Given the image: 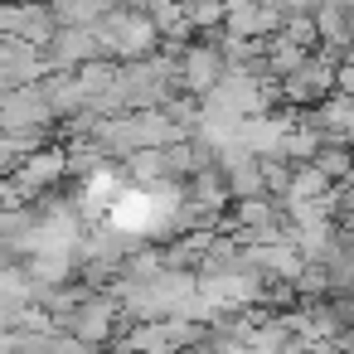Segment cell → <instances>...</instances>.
Segmentation results:
<instances>
[{"label": "cell", "instance_id": "cell-1", "mask_svg": "<svg viewBox=\"0 0 354 354\" xmlns=\"http://www.w3.org/2000/svg\"><path fill=\"white\" fill-rule=\"evenodd\" d=\"M49 97L44 88H15L0 97V127H6V136H20V131H39L49 122Z\"/></svg>", "mask_w": 354, "mask_h": 354}, {"label": "cell", "instance_id": "cell-2", "mask_svg": "<svg viewBox=\"0 0 354 354\" xmlns=\"http://www.w3.org/2000/svg\"><path fill=\"white\" fill-rule=\"evenodd\" d=\"M180 73H185V88H189V93L209 97V93L218 88V78H223V49H214V44H194V49H185Z\"/></svg>", "mask_w": 354, "mask_h": 354}, {"label": "cell", "instance_id": "cell-3", "mask_svg": "<svg viewBox=\"0 0 354 354\" xmlns=\"http://www.w3.org/2000/svg\"><path fill=\"white\" fill-rule=\"evenodd\" d=\"M64 170H68V156H64V151H35V156L15 170V185H10V189H15V194H20V189H30V194H35V189L54 185Z\"/></svg>", "mask_w": 354, "mask_h": 354}, {"label": "cell", "instance_id": "cell-4", "mask_svg": "<svg viewBox=\"0 0 354 354\" xmlns=\"http://www.w3.org/2000/svg\"><path fill=\"white\" fill-rule=\"evenodd\" d=\"M315 131L325 136V146H344L354 136V97H325L315 112Z\"/></svg>", "mask_w": 354, "mask_h": 354}, {"label": "cell", "instance_id": "cell-5", "mask_svg": "<svg viewBox=\"0 0 354 354\" xmlns=\"http://www.w3.org/2000/svg\"><path fill=\"white\" fill-rule=\"evenodd\" d=\"M97 54H102V39L88 35V30H64V35H54V44H49V64H59V68L88 64V59H97Z\"/></svg>", "mask_w": 354, "mask_h": 354}, {"label": "cell", "instance_id": "cell-6", "mask_svg": "<svg viewBox=\"0 0 354 354\" xmlns=\"http://www.w3.org/2000/svg\"><path fill=\"white\" fill-rule=\"evenodd\" d=\"M330 83H335V68H330V59H306L291 78H286V97H296V102H310V97H320V93H330Z\"/></svg>", "mask_w": 354, "mask_h": 354}, {"label": "cell", "instance_id": "cell-7", "mask_svg": "<svg viewBox=\"0 0 354 354\" xmlns=\"http://www.w3.org/2000/svg\"><path fill=\"white\" fill-rule=\"evenodd\" d=\"M112 301H88L83 310H73V339H83V344H97V339H107L112 335Z\"/></svg>", "mask_w": 354, "mask_h": 354}, {"label": "cell", "instance_id": "cell-8", "mask_svg": "<svg viewBox=\"0 0 354 354\" xmlns=\"http://www.w3.org/2000/svg\"><path fill=\"white\" fill-rule=\"evenodd\" d=\"M335 83H339V93H344V97H354V59H349V64L335 73Z\"/></svg>", "mask_w": 354, "mask_h": 354}]
</instances>
